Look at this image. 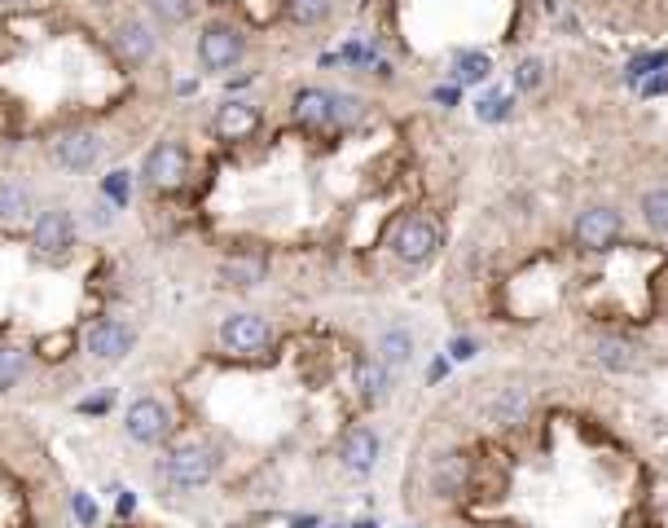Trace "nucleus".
<instances>
[{
	"label": "nucleus",
	"instance_id": "1",
	"mask_svg": "<svg viewBox=\"0 0 668 528\" xmlns=\"http://www.w3.org/2000/svg\"><path fill=\"white\" fill-rule=\"evenodd\" d=\"M163 476H167V484H176V489H198V484H207L216 476V449H207V445L172 449V454L163 458Z\"/></svg>",
	"mask_w": 668,
	"mask_h": 528
},
{
	"label": "nucleus",
	"instance_id": "2",
	"mask_svg": "<svg viewBox=\"0 0 668 528\" xmlns=\"http://www.w3.org/2000/svg\"><path fill=\"white\" fill-rule=\"evenodd\" d=\"M625 234V220L611 207H589L576 216V247L581 251H611Z\"/></svg>",
	"mask_w": 668,
	"mask_h": 528
},
{
	"label": "nucleus",
	"instance_id": "3",
	"mask_svg": "<svg viewBox=\"0 0 668 528\" xmlns=\"http://www.w3.org/2000/svg\"><path fill=\"white\" fill-rule=\"evenodd\" d=\"M124 427L137 445H159V440L172 432V414H167V405L154 401V396H137L124 414Z\"/></svg>",
	"mask_w": 668,
	"mask_h": 528
},
{
	"label": "nucleus",
	"instance_id": "4",
	"mask_svg": "<svg viewBox=\"0 0 668 528\" xmlns=\"http://www.w3.org/2000/svg\"><path fill=\"white\" fill-rule=\"evenodd\" d=\"M238 58H242V31L238 27L211 22L203 36H198V62H203L207 71H229Z\"/></svg>",
	"mask_w": 668,
	"mask_h": 528
},
{
	"label": "nucleus",
	"instance_id": "5",
	"mask_svg": "<svg viewBox=\"0 0 668 528\" xmlns=\"http://www.w3.org/2000/svg\"><path fill=\"white\" fill-rule=\"evenodd\" d=\"M220 344L229 352H242V357L264 352L269 348V322H264L260 313H233V317H225V326H220Z\"/></svg>",
	"mask_w": 668,
	"mask_h": 528
},
{
	"label": "nucleus",
	"instance_id": "6",
	"mask_svg": "<svg viewBox=\"0 0 668 528\" xmlns=\"http://www.w3.org/2000/svg\"><path fill=\"white\" fill-rule=\"evenodd\" d=\"M185 172H189V154L176 146V141H159L146 159V181L154 190H181L185 185Z\"/></svg>",
	"mask_w": 668,
	"mask_h": 528
},
{
	"label": "nucleus",
	"instance_id": "7",
	"mask_svg": "<svg viewBox=\"0 0 668 528\" xmlns=\"http://www.w3.org/2000/svg\"><path fill=\"white\" fill-rule=\"evenodd\" d=\"M392 247H396V256L405 260V264H422V260H431V251L440 247V234H436V225H431V220L409 216V220H400Z\"/></svg>",
	"mask_w": 668,
	"mask_h": 528
},
{
	"label": "nucleus",
	"instance_id": "8",
	"mask_svg": "<svg viewBox=\"0 0 668 528\" xmlns=\"http://www.w3.org/2000/svg\"><path fill=\"white\" fill-rule=\"evenodd\" d=\"M31 242H36V251L40 256H66L71 251V242H75V220L71 212H62V207H53V212H40L36 220V229H31Z\"/></svg>",
	"mask_w": 668,
	"mask_h": 528
},
{
	"label": "nucleus",
	"instance_id": "9",
	"mask_svg": "<svg viewBox=\"0 0 668 528\" xmlns=\"http://www.w3.org/2000/svg\"><path fill=\"white\" fill-rule=\"evenodd\" d=\"M132 326H124V322H97L93 330H88V352H93L97 361H119V357H128L132 352Z\"/></svg>",
	"mask_w": 668,
	"mask_h": 528
},
{
	"label": "nucleus",
	"instance_id": "10",
	"mask_svg": "<svg viewBox=\"0 0 668 528\" xmlns=\"http://www.w3.org/2000/svg\"><path fill=\"white\" fill-rule=\"evenodd\" d=\"M97 159H102V137L97 132L80 128V132H66L58 141V163L66 172H88Z\"/></svg>",
	"mask_w": 668,
	"mask_h": 528
},
{
	"label": "nucleus",
	"instance_id": "11",
	"mask_svg": "<svg viewBox=\"0 0 668 528\" xmlns=\"http://www.w3.org/2000/svg\"><path fill=\"white\" fill-rule=\"evenodd\" d=\"M339 458H343V467H348V471H356V476L374 471V462H378V436L370 432V427H352V432L343 436V445H339Z\"/></svg>",
	"mask_w": 668,
	"mask_h": 528
},
{
	"label": "nucleus",
	"instance_id": "12",
	"mask_svg": "<svg viewBox=\"0 0 668 528\" xmlns=\"http://www.w3.org/2000/svg\"><path fill=\"white\" fill-rule=\"evenodd\" d=\"M255 128H260V110L251 102H225L216 110V132L225 141H242V137H251Z\"/></svg>",
	"mask_w": 668,
	"mask_h": 528
},
{
	"label": "nucleus",
	"instance_id": "13",
	"mask_svg": "<svg viewBox=\"0 0 668 528\" xmlns=\"http://www.w3.org/2000/svg\"><path fill=\"white\" fill-rule=\"evenodd\" d=\"M115 49L128 66L150 62L154 58V31L146 27V22H124V27L115 31Z\"/></svg>",
	"mask_w": 668,
	"mask_h": 528
},
{
	"label": "nucleus",
	"instance_id": "14",
	"mask_svg": "<svg viewBox=\"0 0 668 528\" xmlns=\"http://www.w3.org/2000/svg\"><path fill=\"white\" fill-rule=\"evenodd\" d=\"M264 273H269V260H264L260 251H238V256H229L220 264V278L229 286H260Z\"/></svg>",
	"mask_w": 668,
	"mask_h": 528
},
{
	"label": "nucleus",
	"instance_id": "15",
	"mask_svg": "<svg viewBox=\"0 0 668 528\" xmlns=\"http://www.w3.org/2000/svg\"><path fill=\"white\" fill-rule=\"evenodd\" d=\"M330 115H334V93H326V88H299L295 93V119L304 128L330 124Z\"/></svg>",
	"mask_w": 668,
	"mask_h": 528
},
{
	"label": "nucleus",
	"instance_id": "16",
	"mask_svg": "<svg viewBox=\"0 0 668 528\" xmlns=\"http://www.w3.org/2000/svg\"><path fill=\"white\" fill-rule=\"evenodd\" d=\"M356 388H361V396L370 405H378L387 396V388H392V366H387L383 357H365L361 366H356Z\"/></svg>",
	"mask_w": 668,
	"mask_h": 528
},
{
	"label": "nucleus",
	"instance_id": "17",
	"mask_svg": "<svg viewBox=\"0 0 668 528\" xmlns=\"http://www.w3.org/2000/svg\"><path fill=\"white\" fill-rule=\"evenodd\" d=\"M378 357H383L387 366H409V357H414V335H409L405 326L383 330V339H378Z\"/></svg>",
	"mask_w": 668,
	"mask_h": 528
},
{
	"label": "nucleus",
	"instance_id": "18",
	"mask_svg": "<svg viewBox=\"0 0 668 528\" xmlns=\"http://www.w3.org/2000/svg\"><path fill=\"white\" fill-rule=\"evenodd\" d=\"M488 414H493V423H501V427L519 423V418L528 414V392H523V388H506L493 405H488Z\"/></svg>",
	"mask_w": 668,
	"mask_h": 528
},
{
	"label": "nucleus",
	"instance_id": "19",
	"mask_svg": "<svg viewBox=\"0 0 668 528\" xmlns=\"http://www.w3.org/2000/svg\"><path fill=\"white\" fill-rule=\"evenodd\" d=\"M286 18L295 27H317L330 18V0H286Z\"/></svg>",
	"mask_w": 668,
	"mask_h": 528
},
{
	"label": "nucleus",
	"instance_id": "20",
	"mask_svg": "<svg viewBox=\"0 0 668 528\" xmlns=\"http://www.w3.org/2000/svg\"><path fill=\"white\" fill-rule=\"evenodd\" d=\"M31 212V194L14 181H0V220H22Z\"/></svg>",
	"mask_w": 668,
	"mask_h": 528
},
{
	"label": "nucleus",
	"instance_id": "21",
	"mask_svg": "<svg viewBox=\"0 0 668 528\" xmlns=\"http://www.w3.org/2000/svg\"><path fill=\"white\" fill-rule=\"evenodd\" d=\"M598 361H603L607 370H638L633 344H625V339H603V344H598Z\"/></svg>",
	"mask_w": 668,
	"mask_h": 528
},
{
	"label": "nucleus",
	"instance_id": "22",
	"mask_svg": "<svg viewBox=\"0 0 668 528\" xmlns=\"http://www.w3.org/2000/svg\"><path fill=\"white\" fill-rule=\"evenodd\" d=\"M642 216H647V225L655 229V234L668 238V190H651L647 198H642Z\"/></svg>",
	"mask_w": 668,
	"mask_h": 528
},
{
	"label": "nucleus",
	"instance_id": "23",
	"mask_svg": "<svg viewBox=\"0 0 668 528\" xmlns=\"http://www.w3.org/2000/svg\"><path fill=\"white\" fill-rule=\"evenodd\" d=\"M154 18L167 22V27H176V22H189V14H194V0H150Z\"/></svg>",
	"mask_w": 668,
	"mask_h": 528
},
{
	"label": "nucleus",
	"instance_id": "24",
	"mask_svg": "<svg viewBox=\"0 0 668 528\" xmlns=\"http://www.w3.org/2000/svg\"><path fill=\"white\" fill-rule=\"evenodd\" d=\"M361 115H365V102H361V97H352V93H339V97H334V115H330V124L348 128V124H356Z\"/></svg>",
	"mask_w": 668,
	"mask_h": 528
},
{
	"label": "nucleus",
	"instance_id": "25",
	"mask_svg": "<svg viewBox=\"0 0 668 528\" xmlns=\"http://www.w3.org/2000/svg\"><path fill=\"white\" fill-rule=\"evenodd\" d=\"M462 480H466V462H462L458 454H449V458H444L440 467H436V484H440L444 493H453V489H462Z\"/></svg>",
	"mask_w": 668,
	"mask_h": 528
},
{
	"label": "nucleus",
	"instance_id": "26",
	"mask_svg": "<svg viewBox=\"0 0 668 528\" xmlns=\"http://www.w3.org/2000/svg\"><path fill=\"white\" fill-rule=\"evenodd\" d=\"M488 71H493V62H488L484 53H462V58H458V80H462V84L488 80Z\"/></svg>",
	"mask_w": 668,
	"mask_h": 528
},
{
	"label": "nucleus",
	"instance_id": "27",
	"mask_svg": "<svg viewBox=\"0 0 668 528\" xmlns=\"http://www.w3.org/2000/svg\"><path fill=\"white\" fill-rule=\"evenodd\" d=\"M545 80V62L541 58H523L515 66V88H523V93H532V88H541Z\"/></svg>",
	"mask_w": 668,
	"mask_h": 528
},
{
	"label": "nucleus",
	"instance_id": "28",
	"mask_svg": "<svg viewBox=\"0 0 668 528\" xmlns=\"http://www.w3.org/2000/svg\"><path fill=\"white\" fill-rule=\"evenodd\" d=\"M22 370H27L22 352H14V348H0V388H14V383L22 379Z\"/></svg>",
	"mask_w": 668,
	"mask_h": 528
},
{
	"label": "nucleus",
	"instance_id": "29",
	"mask_svg": "<svg viewBox=\"0 0 668 528\" xmlns=\"http://www.w3.org/2000/svg\"><path fill=\"white\" fill-rule=\"evenodd\" d=\"M510 106H515V97H506V93H497V97H484L480 106V119H488V124H501V119L510 115Z\"/></svg>",
	"mask_w": 668,
	"mask_h": 528
},
{
	"label": "nucleus",
	"instance_id": "30",
	"mask_svg": "<svg viewBox=\"0 0 668 528\" xmlns=\"http://www.w3.org/2000/svg\"><path fill=\"white\" fill-rule=\"evenodd\" d=\"M660 66H668V53H647V58H633L629 62V80H642V75L660 71Z\"/></svg>",
	"mask_w": 668,
	"mask_h": 528
},
{
	"label": "nucleus",
	"instance_id": "31",
	"mask_svg": "<svg viewBox=\"0 0 668 528\" xmlns=\"http://www.w3.org/2000/svg\"><path fill=\"white\" fill-rule=\"evenodd\" d=\"M106 194L115 198V203H128V172H110L106 176Z\"/></svg>",
	"mask_w": 668,
	"mask_h": 528
},
{
	"label": "nucleus",
	"instance_id": "32",
	"mask_svg": "<svg viewBox=\"0 0 668 528\" xmlns=\"http://www.w3.org/2000/svg\"><path fill=\"white\" fill-rule=\"evenodd\" d=\"M642 93H647V97L668 93V75H655V80H647V84H642Z\"/></svg>",
	"mask_w": 668,
	"mask_h": 528
},
{
	"label": "nucleus",
	"instance_id": "33",
	"mask_svg": "<svg viewBox=\"0 0 668 528\" xmlns=\"http://www.w3.org/2000/svg\"><path fill=\"white\" fill-rule=\"evenodd\" d=\"M75 511H80V520H84V524H93V515H97V511H93V502H88V498H75Z\"/></svg>",
	"mask_w": 668,
	"mask_h": 528
},
{
	"label": "nucleus",
	"instance_id": "34",
	"mask_svg": "<svg viewBox=\"0 0 668 528\" xmlns=\"http://www.w3.org/2000/svg\"><path fill=\"white\" fill-rule=\"evenodd\" d=\"M436 102H440V106H453V102H458V88H444V84H440V88H436Z\"/></svg>",
	"mask_w": 668,
	"mask_h": 528
},
{
	"label": "nucleus",
	"instance_id": "35",
	"mask_svg": "<svg viewBox=\"0 0 668 528\" xmlns=\"http://www.w3.org/2000/svg\"><path fill=\"white\" fill-rule=\"evenodd\" d=\"M471 352H475V344H471V339H458V344H453V357H458V361H466V357H471Z\"/></svg>",
	"mask_w": 668,
	"mask_h": 528
},
{
	"label": "nucleus",
	"instance_id": "36",
	"mask_svg": "<svg viewBox=\"0 0 668 528\" xmlns=\"http://www.w3.org/2000/svg\"><path fill=\"white\" fill-rule=\"evenodd\" d=\"M291 528H321V520H313V515H308V520H295Z\"/></svg>",
	"mask_w": 668,
	"mask_h": 528
}]
</instances>
